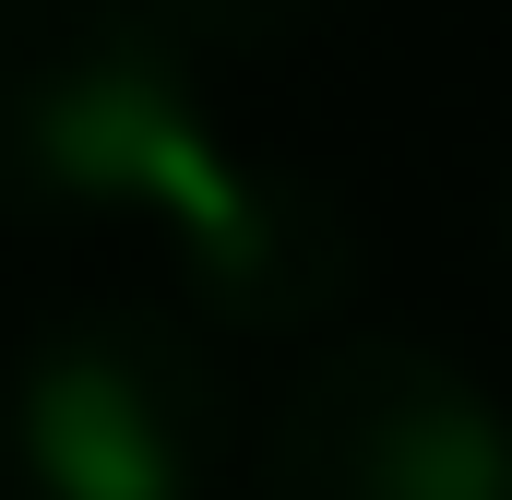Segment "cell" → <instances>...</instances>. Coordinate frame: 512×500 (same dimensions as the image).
<instances>
[{
  "mask_svg": "<svg viewBox=\"0 0 512 500\" xmlns=\"http://www.w3.org/2000/svg\"><path fill=\"white\" fill-rule=\"evenodd\" d=\"M0 215L143 250L215 322H298L334 298V215L203 120L131 12H0Z\"/></svg>",
  "mask_w": 512,
  "mask_h": 500,
  "instance_id": "6da1fadb",
  "label": "cell"
},
{
  "mask_svg": "<svg viewBox=\"0 0 512 500\" xmlns=\"http://www.w3.org/2000/svg\"><path fill=\"white\" fill-rule=\"evenodd\" d=\"M215 441H227L215 358L155 310L60 322L0 405V453L36 500H203Z\"/></svg>",
  "mask_w": 512,
  "mask_h": 500,
  "instance_id": "7a4b0ae2",
  "label": "cell"
},
{
  "mask_svg": "<svg viewBox=\"0 0 512 500\" xmlns=\"http://www.w3.org/2000/svg\"><path fill=\"white\" fill-rule=\"evenodd\" d=\"M262 500H512V417L477 370L382 334L286 393Z\"/></svg>",
  "mask_w": 512,
  "mask_h": 500,
  "instance_id": "3957f363",
  "label": "cell"
}]
</instances>
